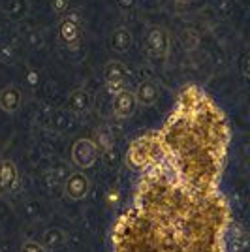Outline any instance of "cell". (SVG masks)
Instances as JSON below:
<instances>
[{
    "mask_svg": "<svg viewBox=\"0 0 250 252\" xmlns=\"http://www.w3.org/2000/svg\"><path fill=\"white\" fill-rule=\"evenodd\" d=\"M51 10L57 15H64L70 10V0H51Z\"/></svg>",
    "mask_w": 250,
    "mask_h": 252,
    "instance_id": "obj_17",
    "label": "cell"
},
{
    "mask_svg": "<svg viewBox=\"0 0 250 252\" xmlns=\"http://www.w3.org/2000/svg\"><path fill=\"white\" fill-rule=\"evenodd\" d=\"M100 157V147L94 143L93 139L79 137L75 139L72 145V160L77 168L89 169L96 164V160Z\"/></svg>",
    "mask_w": 250,
    "mask_h": 252,
    "instance_id": "obj_4",
    "label": "cell"
},
{
    "mask_svg": "<svg viewBox=\"0 0 250 252\" xmlns=\"http://www.w3.org/2000/svg\"><path fill=\"white\" fill-rule=\"evenodd\" d=\"M134 96H136V102L139 105H145V107H151L158 102L160 98V87L156 85V81L153 79H145L137 85V89L134 91Z\"/></svg>",
    "mask_w": 250,
    "mask_h": 252,
    "instance_id": "obj_10",
    "label": "cell"
},
{
    "mask_svg": "<svg viewBox=\"0 0 250 252\" xmlns=\"http://www.w3.org/2000/svg\"><path fill=\"white\" fill-rule=\"evenodd\" d=\"M23 96L19 93V89H15L13 85L6 87L0 91V109L6 113H15L21 107Z\"/></svg>",
    "mask_w": 250,
    "mask_h": 252,
    "instance_id": "obj_12",
    "label": "cell"
},
{
    "mask_svg": "<svg viewBox=\"0 0 250 252\" xmlns=\"http://www.w3.org/2000/svg\"><path fill=\"white\" fill-rule=\"evenodd\" d=\"M105 201H107V205H117L119 203V190L111 189L107 192V196H105Z\"/></svg>",
    "mask_w": 250,
    "mask_h": 252,
    "instance_id": "obj_20",
    "label": "cell"
},
{
    "mask_svg": "<svg viewBox=\"0 0 250 252\" xmlns=\"http://www.w3.org/2000/svg\"><path fill=\"white\" fill-rule=\"evenodd\" d=\"M158 158V137L156 130L147 132L143 136L136 137L126 151V166L141 173L147 166H151Z\"/></svg>",
    "mask_w": 250,
    "mask_h": 252,
    "instance_id": "obj_3",
    "label": "cell"
},
{
    "mask_svg": "<svg viewBox=\"0 0 250 252\" xmlns=\"http://www.w3.org/2000/svg\"><path fill=\"white\" fill-rule=\"evenodd\" d=\"M66 243V233L61 228H49L43 231L42 245L45 249H59Z\"/></svg>",
    "mask_w": 250,
    "mask_h": 252,
    "instance_id": "obj_15",
    "label": "cell"
},
{
    "mask_svg": "<svg viewBox=\"0 0 250 252\" xmlns=\"http://www.w3.org/2000/svg\"><path fill=\"white\" fill-rule=\"evenodd\" d=\"M21 252H47L45 251V247H43L42 243L38 241H25L21 247Z\"/></svg>",
    "mask_w": 250,
    "mask_h": 252,
    "instance_id": "obj_18",
    "label": "cell"
},
{
    "mask_svg": "<svg viewBox=\"0 0 250 252\" xmlns=\"http://www.w3.org/2000/svg\"><path fill=\"white\" fill-rule=\"evenodd\" d=\"M136 96L128 89H121L115 93L113 98V113L117 119H130L136 113Z\"/></svg>",
    "mask_w": 250,
    "mask_h": 252,
    "instance_id": "obj_7",
    "label": "cell"
},
{
    "mask_svg": "<svg viewBox=\"0 0 250 252\" xmlns=\"http://www.w3.org/2000/svg\"><path fill=\"white\" fill-rule=\"evenodd\" d=\"M134 43V38H132V32L125 29V27H119L115 29L113 34H111V47H113L117 53H126Z\"/></svg>",
    "mask_w": 250,
    "mask_h": 252,
    "instance_id": "obj_14",
    "label": "cell"
},
{
    "mask_svg": "<svg viewBox=\"0 0 250 252\" xmlns=\"http://www.w3.org/2000/svg\"><path fill=\"white\" fill-rule=\"evenodd\" d=\"M93 107V96L89 91L85 89H75L72 94H70V109L75 117H85L89 115Z\"/></svg>",
    "mask_w": 250,
    "mask_h": 252,
    "instance_id": "obj_11",
    "label": "cell"
},
{
    "mask_svg": "<svg viewBox=\"0 0 250 252\" xmlns=\"http://www.w3.org/2000/svg\"><path fill=\"white\" fill-rule=\"evenodd\" d=\"M233 213L220 189H198L156 158L111 228V252H229Z\"/></svg>",
    "mask_w": 250,
    "mask_h": 252,
    "instance_id": "obj_1",
    "label": "cell"
},
{
    "mask_svg": "<svg viewBox=\"0 0 250 252\" xmlns=\"http://www.w3.org/2000/svg\"><path fill=\"white\" fill-rule=\"evenodd\" d=\"M19 171L11 160H0V189L10 190L17 185Z\"/></svg>",
    "mask_w": 250,
    "mask_h": 252,
    "instance_id": "obj_13",
    "label": "cell"
},
{
    "mask_svg": "<svg viewBox=\"0 0 250 252\" xmlns=\"http://www.w3.org/2000/svg\"><path fill=\"white\" fill-rule=\"evenodd\" d=\"M175 2H179V4H190L192 0H175Z\"/></svg>",
    "mask_w": 250,
    "mask_h": 252,
    "instance_id": "obj_22",
    "label": "cell"
},
{
    "mask_svg": "<svg viewBox=\"0 0 250 252\" xmlns=\"http://www.w3.org/2000/svg\"><path fill=\"white\" fill-rule=\"evenodd\" d=\"M147 55L155 61H162L169 55V32L164 27H153L145 38Z\"/></svg>",
    "mask_w": 250,
    "mask_h": 252,
    "instance_id": "obj_5",
    "label": "cell"
},
{
    "mask_svg": "<svg viewBox=\"0 0 250 252\" xmlns=\"http://www.w3.org/2000/svg\"><path fill=\"white\" fill-rule=\"evenodd\" d=\"M89 192H91V179L87 177L83 171L70 173V177L64 183L66 198H70L72 201H81L89 196Z\"/></svg>",
    "mask_w": 250,
    "mask_h": 252,
    "instance_id": "obj_6",
    "label": "cell"
},
{
    "mask_svg": "<svg viewBox=\"0 0 250 252\" xmlns=\"http://www.w3.org/2000/svg\"><path fill=\"white\" fill-rule=\"evenodd\" d=\"M179 38H181V43H183V47H185L187 51L196 49V47H198V43H199V36L194 29H183Z\"/></svg>",
    "mask_w": 250,
    "mask_h": 252,
    "instance_id": "obj_16",
    "label": "cell"
},
{
    "mask_svg": "<svg viewBox=\"0 0 250 252\" xmlns=\"http://www.w3.org/2000/svg\"><path fill=\"white\" fill-rule=\"evenodd\" d=\"M158 137V158L198 189H220L231 141L228 117L198 85L177 94Z\"/></svg>",
    "mask_w": 250,
    "mask_h": 252,
    "instance_id": "obj_2",
    "label": "cell"
},
{
    "mask_svg": "<svg viewBox=\"0 0 250 252\" xmlns=\"http://www.w3.org/2000/svg\"><path fill=\"white\" fill-rule=\"evenodd\" d=\"M59 36L66 45L70 47H75L79 40H81V23H79V17L77 15H70L62 19V23L59 25Z\"/></svg>",
    "mask_w": 250,
    "mask_h": 252,
    "instance_id": "obj_9",
    "label": "cell"
},
{
    "mask_svg": "<svg viewBox=\"0 0 250 252\" xmlns=\"http://www.w3.org/2000/svg\"><path fill=\"white\" fill-rule=\"evenodd\" d=\"M241 74L245 79H249V53H243V59H241Z\"/></svg>",
    "mask_w": 250,
    "mask_h": 252,
    "instance_id": "obj_19",
    "label": "cell"
},
{
    "mask_svg": "<svg viewBox=\"0 0 250 252\" xmlns=\"http://www.w3.org/2000/svg\"><path fill=\"white\" fill-rule=\"evenodd\" d=\"M104 77L109 91L117 93V91L123 89L126 77H128V68L123 63H119V61H109L104 68Z\"/></svg>",
    "mask_w": 250,
    "mask_h": 252,
    "instance_id": "obj_8",
    "label": "cell"
},
{
    "mask_svg": "<svg viewBox=\"0 0 250 252\" xmlns=\"http://www.w3.org/2000/svg\"><path fill=\"white\" fill-rule=\"evenodd\" d=\"M119 4H121V8H132L134 0H119Z\"/></svg>",
    "mask_w": 250,
    "mask_h": 252,
    "instance_id": "obj_21",
    "label": "cell"
}]
</instances>
